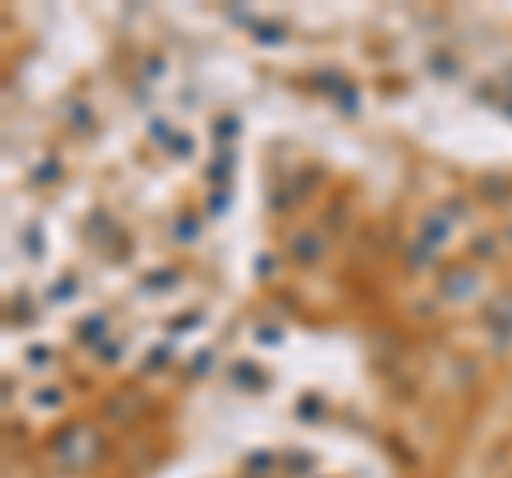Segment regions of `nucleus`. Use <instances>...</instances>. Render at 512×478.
<instances>
[{"label": "nucleus", "instance_id": "f257e3e1", "mask_svg": "<svg viewBox=\"0 0 512 478\" xmlns=\"http://www.w3.org/2000/svg\"><path fill=\"white\" fill-rule=\"evenodd\" d=\"M508 239H512V231H508Z\"/></svg>", "mask_w": 512, "mask_h": 478}]
</instances>
